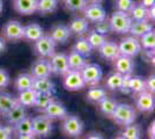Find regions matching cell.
<instances>
[{
  "instance_id": "obj_1",
  "label": "cell",
  "mask_w": 155,
  "mask_h": 139,
  "mask_svg": "<svg viewBox=\"0 0 155 139\" xmlns=\"http://www.w3.org/2000/svg\"><path fill=\"white\" fill-rule=\"evenodd\" d=\"M117 124L122 126H127L134 123L137 118V111L134 107L126 103H118L114 114L110 116Z\"/></svg>"
},
{
  "instance_id": "obj_2",
  "label": "cell",
  "mask_w": 155,
  "mask_h": 139,
  "mask_svg": "<svg viewBox=\"0 0 155 139\" xmlns=\"http://www.w3.org/2000/svg\"><path fill=\"white\" fill-rule=\"evenodd\" d=\"M61 132L67 137H79L82 134L84 129V124L82 119L75 115H67L61 123Z\"/></svg>"
},
{
  "instance_id": "obj_3",
  "label": "cell",
  "mask_w": 155,
  "mask_h": 139,
  "mask_svg": "<svg viewBox=\"0 0 155 139\" xmlns=\"http://www.w3.org/2000/svg\"><path fill=\"white\" fill-rule=\"evenodd\" d=\"M132 19L130 18L129 13H124L120 11H116L110 16V28L111 31L117 34H127L132 25Z\"/></svg>"
},
{
  "instance_id": "obj_4",
  "label": "cell",
  "mask_w": 155,
  "mask_h": 139,
  "mask_svg": "<svg viewBox=\"0 0 155 139\" xmlns=\"http://www.w3.org/2000/svg\"><path fill=\"white\" fill-rule=\"evenodd\" d=\"M32 123V134L36 138H46L52 133L53 125L52 121L45 115H38L31 118Z\"/></svg>"
},
{
  "instance_id": "obj_5",
  "label": "cell",
  "mask_w": 155,
  "mask_h": 139,
  "mask_svg": "<svg viewBox=\"0 0 155 139\" xmlns=\"http://www.w3.org/2000/svg\"><path fill=\"white\" fill-rule=\"evenodd\" d=\"M80 72H81L84 84L89 86H97L103 78L102 68L98 64H95V63H91V64L87 63Z\"/></svg>"
},
{
  "instance_id": "obj_6",
  "label": "cell",
  "mask_w": 155,
  "mask_h": 139,
  "mask_svg": "<svg viewBox=\"0 0 155 139\" xmlns=\"http://www.w3.org/2000/svg\"><path fill=\"white\" fill-rule=\"evenodd\" d=\"M118 49H119V55L131 57V58L137 57L142 51L139 38L133 37V36H127L123 38L118 43Z\"/></svg>"
},
{
  "instance_id": "obj_7",
  "label": "cell",
  "mask_w": 155,
  "mask_h": 139,
  "mask_svg": "<svg viewBox=\"0 0 155 139\" xmlns=\"http://www.w3.org/2000/svg\"><path fill=\"white\" fill-rule=\"evenodd\" d=\"M23 28L22 23L18 20H11L2 27V36L7 41L18 42L23 40Z\"/></svg>"
},
{
  "instance_id": "obj_8",
  "label": "cell",
  "mask_w": 155,
  "mask_h": 139,
  "mask_svg": "<svg viewBox=\"0 0 155 139\" xmlns=\"http://www.w3.org/2000/svg\"><path fill=\"white\" fill-rule=\"evenodd\" d=\"M34 50L39 58H50L56 52V43L50 36H43L38 41L34 42Z\"/></svg>"
},
{
  "instance_id": "obj_9",
  "label": "cell",
  "mask_w": 155,
  "mask_h": 139,
  "mask_svg": "<svg viewBox=\"0 0 155 139\" xmlns=\"http://www.w3.org/2000/svg\"><path fill=\"white\" fill-rule=\"evenodd\" d=\"M50 66H51L52 74L56 75H65L70 71L68 66V60H67V55L63 52H54L49 59Z\"/></svg>"
},
{
  "instance_id": "obj_10",
  "label": "cell",
  "mask_w": 155,
  "mask_h": 139,
  "mask_svg": "<svg viewBox=\"0 0 155 139\" xmlns=\"http://www.w3.org/2000/svg\"><path fill=\"white\" fill-rule=\"evenodd\" d=\"M86 86L80 71L70 70L64 75V87L70 92H77Z\"/></svg>"
},
{
  "instance_id": "obj_11",
  "label": "cell",
  "mask_w": 155,
  "mask_h": 139,
  "mask_svg": "<svg viewBox=\"0 0 155 139\" xmlns=\"http://www.w3.org/2000/svg\"><path fill=\"white\" fill-rule=\"evenodd\" d=\"M84 18L88 22H100L107 19V11L101 4H88L82 11Z\"/></svg>"
},
{
  "instance_id": "obj_12",
  "label": "cell",
  "mask_w": 155,
  "mask_h": 139,
  "mask_svg": "<svg viewBox=\"0 0 155 139\" xmlns=\"http://www.w3.org/2000/svg\"><path fill=\"white\" fill-rule=\"evenodd\" d=\"M136 107L141 113H152L155 107L154 95L147 91L137 94Z\"/></svg>"
},
{
  "instance_id": "obj_13",
  "label": "cell",
  "mask_w": 155,
  "mask_h": 139,
  "mask_svg": "<svg viewBox=\"0 0 155 139\" xmlns=\"http://www.w3.org/2000/svg\"><path fill=\"white\" fill-rule=\"evenodd\" d=\"M30 74L35 79L50 78L52 72L49 59H46V58H38L31 65V72H30Z\"/></svg>"
},
{
  "instance_id": "obj_14",
  "label": "cell",
  "mask_w": 155,
  "mask_h": 139,
  "mask_svg": "<svg viewBox=\"0 0 155 139\" xmlns=\"http://www.w3.org/2000/svg\"><path fill=\"white\" fill-rule=\"evenodd\" d=\"M43 113H44L46 117H49L51 121L52 119H64L68 115L66 107L61 102L56 101V100L52 101L51 103L46 107L45 109L43 110Z\"/></svg>"
},
{
  "instance_id": "obj_15",
  "label": "cell",
  "mask_w": 155,
  "mask_h": 139,
  "mask_svg": "<svg viewBox=\"0 0 155 139\" xmlns=\"http://www.w3.org/2000/svg\"><path fill=\"white\" fill-rule=\"evenodd\" d=\"M114 66L116 72L120 73V74H132V72L134 71V67H136V63L134 59L131 58V57H126V56H122L119 55L116 59L114 60Z\"/></svg>"
},
{
  "instance_id": "obj_16",
  "label": "cell",
  "mask_w": 155,
  "mask_h": 139,
  "mask_svg": "<svg viewBox=\"0 0 155 139\" xmlns=\"http://www.w3.org/2000/svg\"><path fill=\"white\" fill-rule=\"evenodd\" d=\"M71 31H70V28L66 25H63V23H58L56 26L52 27L51 31H50V37L54 41V43L57 44H64L67 41L70 40L71 37Z\"/></svg>"
},
{
  "instance_id": "obj_17",
  "label": "cell",
  "mask_w": 155,
  "mask_h": 139,
  "mask_svg": "<svg viewBox=\"0 0 155 139\" xmlns=\"http://www.w3.org/2000/svg\"><path fill=\"white\" fill-rule=\"evenodd\" d=\"M100 56L107 60H115L119 56V49H118V43L114 41H105L98 49Z\"/></svg>"
},
{
  "instance_id": "obj_18",
  "label": "cell",
  "mask_w": 155,
  "mask_h": 139,
  "mask_svg": "<svg viewBox=\"0 0 155 139\" xmlns=\"http://www.w3.org/2000/svg\"><path fill=\"white\" fill-rule=\"evenodd\" d=\"M15 12L22 15H30L37 12V0H14Z\"/></svg>"
},
{
  "instance_id": "obj_19",
  "label": "cell",
  "mask_w": 155,
  "mask_h": 139,
  "mask_svg": "<svg viewBox=\"0 0 155 139\" xmlns=\"http://www.w3.org/2000/svg\"><path fill=\"white\" fill-rule=\"evenodd\" d=\"M150 30H153V25L150 23V21H133L129 33L131 34V36L140 38L141 36H143L145 34H147Z\"/></svg>"
},
{
  "instance_id": "obj_20",
  "label": "cell",
  "mask_w": 155,
  "mask_h": 139,
  "mask_svg": "<svg viewBox=\"0 0 155 139\" xmlns=\"http://www.w3.org/2000/svg\"><path fill=\"white\" fill-rule=\"evenodd\" d=\"M16 106H19L16 96L12 95L11 93H0V114L2 116H5Z\"/></svg>"
},
{
  "instance_id": "obj_21",
  "label": "cell",
  "mask_w": 155,
  "mask_h": 139,
  "mask_svg": "<svg viewBox=\"0 0 155 139\" xmlns=\"http://www.w3.org/2000/svg\"><path fill=\"white\" fill-rule=\"evenodd\" d=\"M44 36V30L38 23H29L23 28V38L30 42H36Z\"/></svg>"
},
{
  "instance_id": "obj_22",
  "label": "cell",
  "mask_w": 155,
  "mask_h": 139,
  "mask_svg": "<svg viewBox=\"0 0 155 139\" xmlns=\"http://www.w3.org/2000/svg\"><path fill=\"white\" fill-rule=\"evenodd\" d=\"M32 89H35L38 94H53L54 84L50 78H41L34 79Z\"/></svg>"
},
{
  "instance_id": "obj_23",
  "label": "cell",
  "mask_w": 155,
  "mask_h": 139,
  "mask_svg": "<svg viewBox=\"0 0 155 139\" xmlns=\"http://www.w3.org/2000/svg\"><path fill=\"white\" fill-rule=\"evenodd\" d=\"M34 77L30 73H20L14 80V87L16 91L23 92L27 89H31L34 85Z\"/></svg>"
},
{
  "instance_id": "obj_24",
  "label": "cell",
  "mask_w": 155,
  "mask_h": 139,
  "mask_svg": "<svg viewBox=\"0 0 155 139\" xmlns=\"http://www.w3.org/2000/svg\"><path fill=\"white\" fill-rule=\"evenodd\" d=\"M26 116H27L26 108L19 104V106H16L15 108H13L11 111H8L4 117L6 119L8 125L14 126L16 123H19L20 121H22Z\"/></svg>"
},
{
  "instance_id": "obj_25",
  "label": "cell",
  "mask_w": 155,
  "mask_h": 139,
  "mask_svg": "<svg viewBox=\"0 0 155 139\" xmlns=\"http://www.w3.org/2000/svg\"><path fill=\"white\" fill-rule=\"evenodd\" d=\"M37 96H38V93L31 88V89H27V91H23V92H20L19 96H16V99H18V102H19L20 106L27 108V107L35 106Z\"/></svg>"
},
{
  "instance_id": "obj_26",
  "label": "cell",
  "mask_w": 155,
  "mask_h": 139,
  "mask_svg": "<svg viewBox=\"0 0 155 139\" xmlns=\"http://www.w3.org/2000/svg\"><path fill=\"white\" fill-rule=\"evenodd\" d=\"M68 28H70L71 33H74L81 36V35H84L86 33H88V30H89V22L86 20L84 18H74L70 22Z\"/></svg>"
},
{
  "instance_id": "obj_27",
  "label": "cell",
  "mask_w": 155,
  "mask_h": 139,
  "mask_svg": "<svg viewBox=\"0 0 155 139\" xmlns=\"http://www.w3.org/2000/svg\"><path fill=\"white\" fill-rule=\"evenodd\" d=\"M13 127V133L15 136H22V134H32V123L31 117L26 116L22 121L16 123Z\"/></svg>"
},
{
  "instance_id": "obj_28",
  "label": "cell",
  "mask_w": 155,
  "mask_h": 139,
  "mask_svg": "<svg viewBox=\"0 0 155 139\" xmlns=\"http://www.w3.org/2000/svg\"><path fill=\"white\" fill-rule=\"evenodd\" d=\"M67 60H68V66L70 70H77V71H81L82 67L87 64L86 57L81 56L80 53L75 52L74 50H72L70 55H67Z\"/></svg>"
},
{
  "instance_id": "obj_29",
  "label": "cell",
  "mask_w": 155,
  "mask_h": 139,
  "mask_svg": "<svg viewBox=\"0 0 155 139\" xmlns=\"http://www.w3.org/2000/svg\"><path fill=\"white\" fill-rule=\"evenodd\" d=\"M107 96H108L107 91L102 87L97 86H93L91 88H89L87 94H86L87 101H89L91 103H96V104L100 101H102L104 98H107Z\"/></svg>"
},
{
  "instance_id": "obj_30",
  "label": "cell",
  "mask_w": 155,
  "mask_h": 139,
  "mask_svg": "<svg viewBox=\"0 0 155 139\" xmlns=\"http://www.w3.org/2000/svg\"><path fill=\"white\" fill-rule=\"evenodd\" d=\"M129 88L131 93L139 94L146 91V79L140 75H131L129 80Z\"/></svg>"
},
{
  "instance_id": "obj_31",
  "label": "cell",
  "mask_w": 155,
  "mask_h": 139,
  "mask_svg": "<svg viewBox=\"0 0 155 139\" xmlns=\"http://www.w3.org/2000/svg\"><path fill=\"white\" fill-rule=\"evenodd\" d=\"M98 109H100V111L105 115V116H108L110 117L114 111H115V109H116L117 104H118V102H117L116 100L111 99V98H104L102 101H100L98 103Z\"/></svg>"
},
{
  "instance_id": "obj_32",
  "label": "cell",
  "mask_w": 155,
  "mask_h": 139,
  "mask_svg": "<svg viewBox=\"0 0 155 139\" xmlns=\"http://www.w3.org/2000/svg\"><path fill=\"white\" fill-rule=\"evenodd\" d=\"M129 15L132 21L148 20V8H145L140 4H134V6L130 11Z\"/></svg>"
},
{
  "instance_id": "obj_33",
  "label": "cell",
  "mask_w": 155,
  "mask_h": 139,
  "mask_svg": "<svg viewBox=\"0 0 155 139\" xmlns=\"http://www.w3.org/2000/svg\"><path fill=\"white\" fill-rule=\"evenodd\" d=\"M123 78L124 75L118 72H115L109 74V77L105 80V86L111 91H119V88L123 84Z\"/></svg>"
},
{
  "instance_id": "obj_34",
  "label": "cell",
  "mask_w": 155,
  "mask_h": 139,
  "mask_svg": "<svg viewBox=\"0 0 155 139\" xmlns=\"http://www.w3.org/2000/svg\"><path fill=\"white\" fill-rule=\"evenodd\" d=\"M73 50H74L75 52L80 53V55L84 56V57H88V56H91V52H93V49H91V44L87 42L86 37H80V38H78L74 46H73Z\"/></svg>"
},
{
  "instance_id": "obj_35",
  "label": "cell",
  "mask_w": 155,
  "mask_h": 139,
  "mask_svg": "<svg viewBox=\"0 0 155 139\" xmlns=\"http://www.w3.org/2000/svg\"><path fill=\"white\" fill-rule=\"evenodd\" d=\"M58 7V0H37V12L41 14L52 13Z\"/></svg>"
},
{
  "instance_id": "obj_36",
  "label": "cell",
  "mask_w": 155,
  "mask_h": 139,
  "mask_svg": "<svg viewBox=\"0 0 155 139\" xmlns=\"http://www.w3.org/2000/svg\"><path fill=\"white\" fill-rule=\"evenodd\" d=\"M122 137L124 139H140L141 138V129L138 124H130L125 126L124 131L122 132Z\"/></svg>"
},
{
  "instance_id": "obj_37",
  "label": "cell",
  "mask_w": 155,
  "mask_h": 139,
  "mask_svg": "<svg viewBox=\"0 0 155 139\" xmlns=\"http://www.w3.org/2000/svg\"><path fill=\"white\" fill-rule=\"evenodd\" d=\"M86 40L91 44L93 50H94V49L97 50V49L107 41V36H103V35H101V34L96 33L95 30H91V31L88 33V36L86 37Z\"/></svg>"
},
{
  "instance_id": "obj_38",
  "label": "cell",
  "mask_w": 155,
  "mask_h": 139,
  "mask_svg": "<svg viewBox=\"0 0 155 139\" xmlns=\"http://www.w3.org/2000/svg\"><path fill=\"white\" fill-rule=\"evenodd\" d=\"M141 49L145 50H154L155 48V31L150 30L147 34H145L143 36H141L139 38Z\"/></svg>"
},
{
  "instance_id": "obj_39",
  "label": "cell",
  "mask_w": 155,
  "mask_h": 139,
  "mask_svg": "<svg viewBox=\"0 0 155 139\" xmlns=\"http://www.w3.org/2000/svg\"><path fill=\"white\" fill-rule=\"evenodd\" d=\"M66 9L71 12H82L84 7L88 5L87 0H64Z\"/></svg>"
},
{
  "instance_id": "obj_40",
  "label": "cell",
  "mask_w": 155,
  "mask_h": 139,
  "mask_svg": "<svg viewBox=\"0 0 155 139\" xmlns=\"http://www.w3.org/2000/svg\"><path fill=\"white\" fill-rule=\"evenodd\" d=\"M52 101H54V96L53 94H38L36 102H35V106L39 110H44L46 107L51 103Z\"/></svg>"
},
{
  "instance_id": "obj_41",
  "label": "cell",
  "mask_w": 155,
  "mask_h": 139,
  "mask_svg": "<svg viewBox=\"0 0 155 139\" xmlns=\"http://www.w3.org/2000/svg\"><path fill=\"white\" fill-rule=\"evenodd\" d=\"M94 30H95L96 33L103 35V36H107L109 33H111V28H110L109 20L105 19V20H103V21L96 22V23H95V27H94Z\"/></svg>"
},
{
  "instance_id": "obj_42",
  "label": "cell",
  "mask_w": 155,
  "mask_h": 139,
  "mask_svg": "<svg viewBox=\"0 0 155 139\" xmlns=\"http://www.w3.org/2000/svg\"><path fill=\"white\" fill-rule=\"evenodd\" d=\"M134 4L136 2L133 0H117V11H120V12H124V13H130V11L132 9V7L134 6Z\"/></svg>"
},
{
  "instance_id": "obj_43",
  "label": "cell",
  "mask_w": 155,
  "mask_h": 139,
  "mask_svg": "<svg viewBox=\"0 0 155 139\" xmlns=\"http://www.w3.org/2000/svg\"><path fill=\"white\" fill-rule=\"evenodd\" d=\"M11 84V77H9V73L7 72L5 68L0 67V91L5 89L9 86Z\"/></svg>"
},
{
  "instance_id": "obj_44",
  "label": "cell",
  "mask_w": 155,
  "mask_h": 139,
  "mask_svg": "<svg viewBox=\"0 0 155 139\" xmlns=\"http://www.w3.org/2000/svg\"><path fill=\"white\" fill-rule=\"evenodd\" d=\"M13 127L11 125H0V139H12Z\"/></svg>"
},
{
  "instance_id": "obj_45",
  "label": "cell",
  "mask_w": 155,
  "mask_h": 139,
  "mask_svg": "<svg viewBox=\"0 0 155 139\" xmlns=\"http://www.w3.org/2000/svg\"><path fill=\"white\" fill-rule=\"evenodd\" d=\"M146 91L154 94L155 91V77L150 75L148 79H146Z\"/></svg>"
},
{
  "instance_id": "obj_46",
  "label": "cell",
  "mask_w": 155,
  "mask_h": 139,
  "mask_svg": "<svg viewBox=\"0 0 155 139\" xmlns=\"http://www.w3.org/2000/svg\"><path fill=\"white\" fill-rule=\"evenodd\" d=\"M148 137L149 139H155V122L153 121L148 127Z\"/></svg>"
},
{
  "instance_id": "obj_47",
  "label": "cell",
  "mask_w": 155,
  "mask_h": 139,
  "mask_svg": "<svg viewBox=\"0 0 155 139\" xmlns=\"http://www.w3.org/2000/svg\"><path fill=\"white\" fill-rule=\"evenodd\" d=\"M140 5H142L145 8H149L155 5V0H141Z\"/></svg>"
},
{
  "instance_id": "obj_48",
  "label": "cell",
  "mask_w": 155,
  "mask_h": 139,
  "mask_svg": "<svg viewBox=\"0 0 155 139\" xmlns=\"http://www.w3.org/2000/svg\"><path fill=\"white\" fill-rule=\"evenodd\" d=\"M155 19V5L148 8V21H154Z\"/></svg>"
},
{
  "instance_id": "obj_49",
  "label": "cell",
  "mask_w": 155,
  "mask_h": 139,
  "mask_svg": "<svg viewBox=\"0 0 155 139\" xmlns=\"http://www.w3.org/2000/svg\"><path fill=\"white\" fill-rule=\"evenodd\" d=\"M86 139H104L100 133H91V134H88Z\"/></svg>"
},
{
  "instance_id": "obj_50",
  "label": "cell",
  "mask_w": 155,
  "mask_h": 139,
  "mask_svg": "<svg viewBox=\"0 0 155 139\" xmlns=\"http://www.w3.org/2000/svg\"><path fill=\"white\" fill-rule=\"evenodd\" d=\"M6 50V42L4 37H0V53H2Z\"/></svg>"
},
{
  "instance_id": "obj_51",
  "label": "cell",
  "mask_w": 155,
  "mask_h": 139,
  "mask_svg": "<svg viewBox=\"0 0 155 139\" xmlns=\"http://www.w3.org/2000/svg\"><path fill=\"white\" fill-rule=\"evenodd\" d=\"M16 139H37L34 134H22V136H16Z\"/></svg>"
},
{
  "instance_id": "obj_52",
  "label": "cell",
  "mask_w": 155,
  "mask_h": 139,
  "mask_svg": "<svg viewBox=\"0 0 155 139\" xmlns=\"http://www.w3.org/2000/svg\"><path fill=\"white\" fill-rule=\"evenodd\" d=\"M89 4H101V2H103L104 0H87Z\"/></svg>"
},
{
  "instance_id": "obj_53",
  "label": "cell",
  "mask_w": 155,
  "mask_h": 139,
  "mask_svg": "<svg viewBox=\"0 0 155 139\" xmlns=\"http://www.w3.org/2000/svg\"><path fill=\"white\" fill-rule=\"evenodd\" d=\"M2 9H4V2H2V0H0V14L2 12Z\"/></svg>"
},
{
  "instance_id": "obj_54",
  "label": "cell",
  "mask_w": 155,
  "mask_h": 139,
  "mask_svg": "<svg viewBox=\"0 0 155 139\" xmlns=\"http://www.w3.org/2000/svg\"><path fill=\"white\" fill-rule=\"evenodd\" d=\"M116 139H124V138H123V137H117Z\"/></svg>"
},
{
  "instance_id": "obj_55",
  "label": "cell",
  "mask_w": 155,
  "mask_h": 139,
  "mask_svg": "<svg viewBox=\"0 0 155 139\" xmlns=\"http://www.w3.org/2000/svg\"><path fill=\"white\" fill-rule=\"evenodd\" d=\"M58 1H59V0H58Z\"/></svg>"
}]
</instances>
